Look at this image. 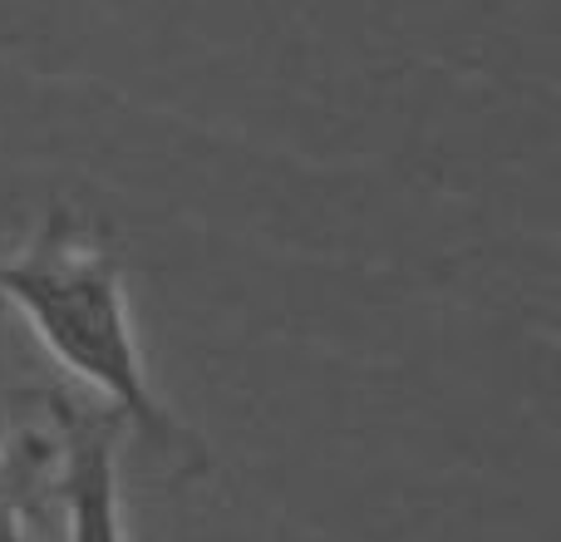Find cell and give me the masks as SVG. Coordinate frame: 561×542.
<instances>
[{
  "label": "cell",
  "instance_id": "cell-2",
  "mask_svg": "<svg viewBox=\"0 0 561 542\" xmlns=\"http://www.w3.org/2000/svg\"><path fill=\"white\" fill-rule=\"evenodd\" d=\"M59 415V494H65V542H128L124 494H118V425L124 419L89 415L69 399Z\"/></svg>",
  "mask_w": 561,
  "mask_h": 542
},
{
  "label": "cell",
  "instance_id": "cell-3",
  "mask_svg": "<svg viewBox=\"0 0 561 542\" xmlns=\"http://www.w3.org/2000/svg\"><path fill=\"white\" fill-rule=\"evenodd\" d=\"M0 542H25V533H20L15 494H10V484H5V468H0Z\"/></svg>",
  "mask_w": 561,
  "mask_h": 542
},
{
  "label": "cell",
  "instance_id": "cell-1",
  "mask_svg": "<svg viewBox=\"0 0 561 542\" xmlns=\"http://www.w3.org/2000/svg\"><path fill=\"white\" fill-rule=\"evenodd\" d=\"M0 306H15L39 346L79 385L104 395L124 425L158 444H187L153 395L114 242L84 227L65 203L49 207L30 242L0 262Z\"/></svg>",
  "mask_w": 561,
  "mask_h": 542
}]
</instances>
